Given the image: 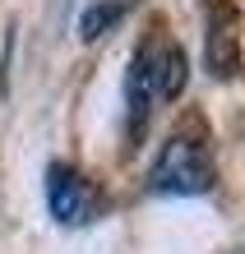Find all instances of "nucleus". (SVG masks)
<instances>
[{"label": "nucleus", "instance_id": "obj_1", "mask_svg": "<svg viewBox=\"0 0 245 254\" xmlns=\"http://www.w3.org/2000/svg\"><path fill=\"white\" fill-rule=\"evenodd\" d=\"M185 79H190V69H185V51H180L171 37L148 33V37L139 42V51L130 56V74H125V107H130V125L139 129L158 102L180 97Z\"/></svg>", "mask_w": 245, "mask_h": 254}, {"label": "nucleus", "instance_id": "obj_2", "mask_svg": "<svg viewBox=\"0 0 245 254\" xmlns=\"http://www.w3.org/2000/svg\"><path fill=\"white\" fill-rule=\"evenodd\" d=\"M148 185L158 194H204L213 185V162H208V143L194 129H180L162 143L158 162L148 171Z\"/></svg>", "mask_w": 245, "mask_h": 254}, {"label": "nucleus", "instance_id": "obj_3", "mask_svg": "<svg viewBox=\"0 0 245 254\" xmlns=\"http://www.w3.org/2000/svg\"><path fill=\"white\" fill-rule=\"evenodd\" d=\"M47 208L56 222L65 227H79L97 213V190L88 185L83 171H74L70 162H51L47 167Z\"/></svg>", "mask_w": 245, "mask_h": 254}, {"label": "nucleus", "instance_id": "obj_4", "mask_svg": "<svg viewBox=\"0 0 245 254\" xmlns=\"http://www.w3.org/2000/svg\"><path fill=\"white\" fill-rule=\"evenodd\" d=\"M130 5H134V0H93V5L79 14V37H83V42L106 37V33H111V28L130 14Z\"/></svg>", "mask_w": 245, "mask_h": 254}]
</instances>
